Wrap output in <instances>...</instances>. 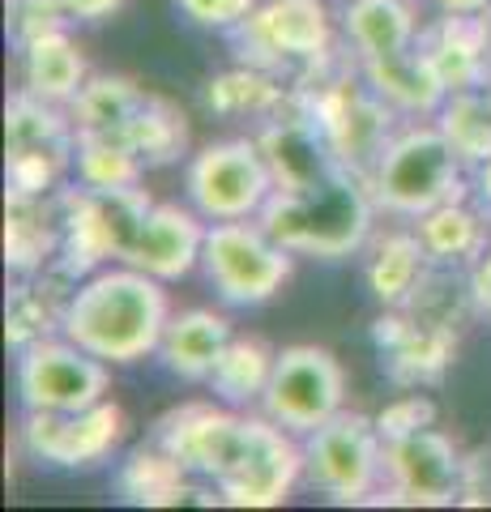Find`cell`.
Segmentation results:
<instances>
[{
  "label": "cell",
  "mask_w": 491,
  "mask_h": 512,
  "mask_svg": "<svg viewBox=\"0 0 491 512\" xmlns=\"http://www.w3.org/2000/svg\"><path fill=\"white\" fill-rule=\"evenodd\" d=\"M372 201L398 218H419L445 205L462 188V158L449 146L440 124H406L389 133L372 163Z\"/></svg>",
  "instance_id": "cell-3"
},
{
  "label": "cell",
  "mask_w": 491,
  "mask_h": 512,
  "mask_svg": "<svg viewBox=\"0 0 491 512\" xmlns=\"http://www.w3.org/2000/svg\"><path fill=\"white\" fill-rule=\"evenodd\" d=\"M112 363L94 359L90 350L60 338H35L18 350V397L39 414H77L107 397Z\"/></svg>",
  "instance_id": "cell-9"
},
{
  "label": "cell",
  "mask_w": 491,
  "mask_h": 512,
  "mask_svg": "<svg viewBox=\"0 0 491 512\" xmlns=\"http://www.w3.org/2000/svg\"><path fill=\"white\" fill-rule=\"evenodd\" d=\"M385 478L406 504H453L462 495V457L432 423L385 440Z\"/></svg>",
  "instance_id": "cell-13"
},
{
  "label": "cell",
  "mask_w": 491,
  "mask_h": 512,
  "mask_svg": "<svg viewBox=\"0 0 491 512\" xmlns=\"http://www.w3.org/2000/svg\"><path fill=\"white\" fill-rule=\"evenodd\" d=\"M43 222H47V214L39 210L35 192H13L5 248H9V261L18 269H39V261H47V252L60 244V222L56 227H43Z\"/></svg>",
  "instance_id": "cell-27"
},
{
  "label": "cell",
  "mask_w": 491,
  "mask_h": 512,
  "mask_svg": "<svg viewBox=\"0 0 491 512\" xmlns=\"http://www.w3.org/2000/svg\"><path fill=\"white\" fill-rule=\"evenodd\" d=\"M146 188H77L65 197L60 214V252L69 274H94L107 261H129L141 235V222L150 214Z\"/></svg>",
  "instance_id": "cell-6"
},
{
  "label": "cell",
  "mask_w": 491,
  "mask_h": 512,
  "mask_svg": "<svg viewBox=\"0 0 491 512\" xmlns=\"http://www.w3.org/2000/svg\"><path fill=\"white\" fill-rule=\"evenodd\" d=\"M184 466L167 448L158 453H137L120 474V491L129 495L133 504H150V508H167V495L184 483Z\"/></svg>",
  "instance_id": "cell-30"
},
{
  "label": "cell",
  "mask_w": 491,
  "mask_h": 512,
  "mask_svg": "<svg viewBox=\"0 0 491 512\" xmlns=\"http://www.w3.org/2000/svg\"><path fill=\"white\" fill-rule=\"evenodd\" d=\"M342 30L359 60L398 56L415 47V9L410 0H351L342 9Z\"/></svg>",
  "instance_id": "cell-21"
},
{
  "label": "cell",
  "mask_w": 491,
  "mask_h": 512,
  "mask_svg": "<svg viewBox=\"0 0 491 512\" xmlns=\"http://www.w3.org/2000/svg\"><path fill=\"white\" fill-rule=\"evenodd\" d=\"M188 205L205 222H235V218H261L265 205L274 201L278 180L269 171V158L261 141L227 137L193 154L184 171Z\"/></svg>",
  "instance_id": "cell-5"
},
{
  "label": "cell",
  "mask_w": 491,
  "mask_h": 512,
  "mask_svg": "<svg viewBox=\"0 0 491 512\" xmlns=\"http://www.w3.org/2000/svg\"><path fill=\"white\" fill-rule=\"evenodd\" d=\"M86 82H90V73H86L82 47H77L60 26L39 30V35H30L22 43V90L26 94L65 107L82 94Z\"/></svg>",
  "instance_id": "cell-18"
},
{
  "label": "cell",
  "mask_w": 491,
  "mask_h": 512,
  "mask_svg": "<svg viewBox=\"0 0 491 512\" xmlns=\"http://www.w3.org/2000/svg\"><path fill=\"white\" fill-rule=\"evenodd\" d=\"M141 103H146V94L129 77H90L82 94L69 103V120L77 133H124Z\"/></svg>",
  "instance_id": "cell-25"
},
{
  "label": "cell",
  "mask_w": 491,
  "mask_h": 512,
  "mask_svg": "<svg viewBox=\"0 0 491 512\" xmlns=\"http://www.w3.org/2000/svg\"><path fill=\"white\" fill-rule=\"evenodd\" d=\"M427 60L436 64L440 82L449 86V94L474 90L483 73V52H487V26L479 22V13H445L432 35L423 43Z\"/></svg>",
  "instance_id": "cell-22"
},
{
  "label": "cell",
  "mask_w": 491,
  "mask_h": 512,
  "mask_svg": "<svg viewBox=\"0 0 491 512\" xmlns=\"http://www.w3.org/2000/svg\"><path fill=\"white\" fill-rule=\"evenodd\" d=\"M231 320L214 308H188V312H171L163 342H158V359L171 376H180L188 384H201L214 376L218 359L231 346Z\"/></svg>",
  "instance_id": "cell-16"
},
{
  "label": "cell",
  "mask_w": 491,
  "mask_h": 512,
  "mask_svg": "<svg viewBox=\"0 0 491 512\" xmlns=\"http://www.w3.org/2000/svg\"><path fill=\"white\" fill-rule=\"evenodd\" d=\"M299 478H304V440L265 414H252L248 448L218 491L231 508H274L295 491Z\"/></svg>",
  "instance_id": "cell-10"
},
{
  "label": "cell",
  "mask_w": 491,
  "mask_h": 512,
  "mask_svg": "<svg viewBox=\"0 0 491 512\" xmlns=\"http://www.w3.org/2000/svg\"><path fill=\"white\" fill-rule=\"evenodd\" d=\"M124 5V0H60L65 18H77V22H103Z\"/></svg>",
  "instance_id": "cell-33"
},
{
  "label": "cell",
  "mask_w": 491,
  "mask_h": 512,
  "mask_svg": "<svg viewBox=\"0 0 491 512\" xmlns=\"http://www.w3.org/2000/svg\"><path fill=\"white\" fill-rule=\"evenodd\" d=\"M470 295H474V303H479V308L491 316V244H487V252L479 256V265H474Z\"/></svg>",
  "instance_id": "cell-34"
},
{
  "label": "cell",
  "mask_w": 491,
  "mask_h": 512,
  "mask_svg": "<svg viewBox=\"0 0 491 512\" xmlns=\"http://www.w3.org/2000/svg\"><path fill=\"white\" fill-rule=\"evenodd\" d=\"M436 5L445 9V13H483L491 0H436Z\"/></svg>",
  "instance_id": "cell-35"
},
{
  "label": "cell",
  "mask_w": 491,
  "mask_h": 512,
  "mask_svg": "<svg viewBox=\"0 0 491 512\" xmlns=\"http://www.w3.org/2000/svg\"><path fill=\"white\" fill-rule=\"evenodd\" d=\"M248 436H252V414H240L235 406H184L180 414H171L163 423L158 444L188 474H201L218 487L240 466Z\"/></svg>",
  "instance_id": "cell-11"
},
{
  "label": "cell",
  "mask_w": 491,
  "mask_h": 512,
  "mask_svg": "<svg viewBox=\"0 0 491 512\" xmlns=\"http://www.w3.org/2000/svg\"><path fill=\"white\" fill-rule=\"evenodd\" d=\"M440 128L462 163H483L491 154V99H479L474 90L449 94V103L440 107Z\"/></svg>",
  "instance_id": "cell-28"
},
{
  "label": "cell",
  "mask_w": 491,
  "mask_h": 512,
  "mask_svg": "<svg viewBox=\"0 0 491 512\" xmlns=\"http://www.w3.org/2000/svg\"><path fill=\"white\" fill-rule=\"evenodd\" d=\"M205 222L193 205H176V201H154L146 222H141V235L129 252V265L146 269L158 282H176L188 278L201 265V248H205Z\"/></svg>",
  "instance_id": "cell-15"
},
{
  "label": "cell",
  "mask_w": 491,
  "mask_h": 512,
  "mask_svg": "<svg viewBox=\"0 0 491 512\" xmlns=\"http://www.w3.org/2000/svg\"><path fill=\"white\" fill-rule=\"evenodd\" d=\"M363 64V82H368L380 99L393 111L406 116H440V107L449 103V86L440 82L436 64L427 60V52L410 47L398 56H380V60H359Z\"/></svg>",
  "instance_id": "cell-17"
},
{
  "label": "cell",
  "mask_w": 491,
  "mask_h": 512,
  "mask_svg": "<svg viewBox=\"0 0 491 512\" xmlns=\"http://www.w3.org/2000/svg\"><path fill=\"white\" fill-rule=\"evenodd\" d=\"M124 137L133 141V150L141 154V163L154 167V163H171L184 141H188V128H184V116H176L163 99H150L141 103V111L129 120V128H124Z\"/></svg>",
  "instance_id": "cell-29"
},
{
  "label": "cell",
  "mask_w": 491,
  "mask_h": 512,
  "mask_svg": "<svg viewBox=\"0 0 491 512\" xmlns=\"http://www.w3.org/2000/svg\"><path fill=\"white\" fill-rule=\"evenodd\" d=\"M427 252L419 244V235H389L376 244V256L368 261V286L385 308H402L419 295V286L427 278Z\"/></svg>",
  "instance_id": "cell-24"
},
{
  "label": "cell",
  "mask_w": 491,
  "mask_h": 512,
  "mask_svg": "<svg viewBox=\"0 0 491 512\" xmlns=\"http://www.w3.org/2000/svg\"><path fill=\"white\" fill-rule=\"evenodd\" d=\"M372 205V188H359L334 171L308 192H274V201L261 214V227L291 252L338 261L368 239Z\"/></svg>",
  "instance_id": "cell-2"
},
{
  "label": "cell",
  "mask_w": 491,
  "mask_h": 512,
  "mask_svg": "<svg viewBox=\"0 0 491 512\" xmlns=\"http://www.w3.org/2000/svg\"><path fill=\"white\" fill-rule=\"evenodd\" d=\"M346 410V372L325 346H287L274 359V376L265 384L261 414L287 427L291 436H312L334 414Z\"/></svg>",
  "instance_id": "cell-8"
},
{
  "label": "cell",
  "mask_w": 491,
  "mask_h": 512,
  "mask_svg": "<svg viewBox=\"0 0 491 512\" xmlns=\"http://www.w3.org/2000/svg\"><path fill=\"white\" fill-rule=\"evenodd\" d=\"M479 197H483V210L491 214V154L479 163Z\"/></svg>",
  "instance_id": "cell-36"
},
{
  "label": "cell",
  "mask_w": 491,
  "mask_h": 512,
  "mask_svg": "<svg viewBox=\"0 0 491 512\" xmlns=\"http://www.w3.org/2000/svg\"><path fill=\"white\" fill-rule=\"evenodd\" d=\"M73 171L77 184L107 192V188H133L141 180V154L124 133H77L73 141Z\"/></svg>",
  "instance_id": "cell-23"
},
{
  "label": "cell",
  "mask_w": 491,
  "mask_h": 512,
  "mask_svg": "<svg viewBox=\"0 0 491 512\" xmlns=\"http://www.w3.org/2000/svg\"><path fill=\"white\" fill-rule=\"evenodd\" d=\"M240 35L248 39V52H269L265 64H291L321 60L334 30H329L325 0H261V9L240 26Z\"/></svg>",
  "instance_id": "cell-14"
},
{
  "label": "cell",
  "mask_w": 491,
  "mask_h": 512,
  "mask_svg": "<svg viewBox=\"0 0 491 512\" xmlns=\"http://www.w3.org/2000/svg\"><path fill=\"white\" fill-rule=\"evenodd\" d=\"M176 9L201 30H240L261 0H176Z\"/></svg>",
  "instance_id": "cell-31"
},
{
  "label": "cell",
  "mask_w": 491,
  "mask_h": 512,
  "mask_svg": "<svg viewBox=\"0 0 491 512\" xmlns=\"http://www.w3.org/2000/svg\"><path fill=\"white\" fill-rule=\"evenodd\" d=\"M491 218V214H487ZM487 218L479 210H470L462 197H453L436 210H427L415 218V235L427 252V261L440 265V269H453V265H466L474 256L487 252Z\"/></svg>",
  "instance_id": "cell-20"
},
{
  "label": "cell",
  "mask_w": 491,
  "mask_h": 512,
  "mask_svg": "<svg viewBox=\"0 0 491 512\" xmlns=\"http://www.w3.org/2000/svg\"><path fill=\"white\" fill-rule=\"evenodd\" d=\"M171 303L163 282L137 265H103L77 282V291L60 308V333L94 359L129 367L158 355Z\"/></svg>",
  "instance_id": "cell-1"
},
{
  "label": "cell",
  "mask_w": 491,
  "mask_h": 512,
  "mask_svg": "<svg viewBox=\"0 0 491 512\" xmlns=\"http://www.w3.org/2000/svg\"><path fill=\"white\" fill-rule=\"evenodd\" d=\"M274 359H278V350H269L257 338H231L227 355L218 359L214 376L205 384H210L227 406L240 410V406L261 402L265 397V384H269V376H274Z\"/></svg>",
  "instance_id": "cell-26"
},
{
  "label": "cell",
  "mask_w": 491,
  "mask_h": 512,
  "mask_svg": "<svg viewBox=\"0 0 491 512\" xmlns=\"http://www.w3.org/2000/svg\"><path fill=\"white\" fill-rule=\"evenodd\" d=\"M261 150L269 158V171L278 180V192H308L321 180H329V146L321 137V128L278 120L261 133Z\"/></svg>",
  "instance_id": "cell-19"
},
{
  "label": "cell",
  "mask_w": 491,
  "mask_h": 512,
  "mask_svg": "<svg viewBox=\"0 0 491 512\" xmlns=\"http://www.w3.org/2000/svg\"><path fill=\"white\" fill-rule=\"evenodd\" d=\"M432 419H436L432 402L419 397V393H410V397H402V402H393V406L380 410L376 427H380V436H385V440H393V436H406V431H415V427H427Z\"/></svg>",
  "instance_id": "cell-32"
},
{
  "label": "cell",
  "mask_w": 491,
  "mask_h": 512,
  "mask_svg": "<svg viewBox=\"0 0 491 512\" xmlns=\"http://www.w3.org/2000/svg\"><path fill=\"white\" fill-rule=\"evenodd\" d=\"M120 436H124V414L116 402H107V397L99 406L77 410V414L26 410V427H22L26 453L35 461H52V466H65V470L99 466L120 444Z\"/></svg>",
  "instance_id": "cell-12"
},
{
  "label": "cell",
  "mask_w": 491,
  "mask_h": 512,
  "mask_svg": "<svg viewBox=\"0 0 491 512\" xmlns=\"http://www.w3.org/2000/svg\"><path fill=\"white\" fill-rule=\"evenodd\" d=\"M304 483L334 504L368 500L385 483V436L376 419L342 410L304 436Z\"/></svg>",
  "instance_id": "cell-7"
},
{
  "label": "cell",
  "mask_w": 491,
  "mask_h": 512,
  "mask_svg": "<svg viewBox=\"0 0 491 512\" xmlns=\"http://www.w3.org/2000/svg\"><path fill=\"white\" fill-rule=\"evenodd\" d=\"M291 248H282L274 235L261 227V218L210 222L201 248V269L218 299L231 308H261L274 299L291 278Z\"/></svg>",
  "instance_id": "cell-4"
}]
</instances>
